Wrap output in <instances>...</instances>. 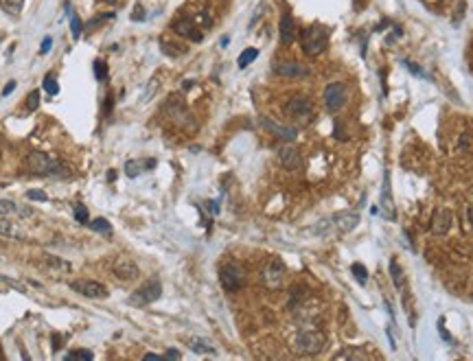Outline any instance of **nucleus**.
<instances>
[{
    "label": "nucleus",
    "instance_id": "f257e3e1",
    "mask_svg": "<svg viewBox=\"0 0 473 361\" xmlns=\"http://www.w3.org/2000/svg\"><path fill=\"white\" fill-rule=\"evenodd\" d=\"M324 344H327V337H324L322 330H315V328H304L300 330L294 339V350L298 355H307V357H313V355L322 353Z\"/></svg>",
    "mask_w": 473,
    "mask_h": 361
},
{
    "label": "nucleus",
    "instance_id": "f03ea898",
    "mask_svg": "<svg viewBox=\"0 0 473 361\" xmlns=\"http://www.w3.org/2000/svg\"><path fill=\"white\" fill-rule=\"evenodd\" d=\"M329 46V33L322 27H309L302 31V50L309 57H318Z\"/></svg>",
    "mask_w": 473,
    "mask_h": 361
},
{
    "label": "nucleus",
    "instance_id": "7ed1b4c3",
    "mask_svg": "<svg viewBox=\"0 0 473 361\" xmlns=\"http://www.w3.org/2000/svg\"><path fill=\"white\" fill-rule=\"evenodd\" d=\"M27 169L35 175H59V173H64L62 166L48 154H42V151H33V154L27 156Z\"/></svg>",
    "mask_w": 473,
    "mask_h": 361
},
{
    "label": "nucleus",
    "instance_id": "20e7f679",
    "mask_svg": "<svg viewBox=\"0 0 473 361\" xmlns=\"http://www.w3.org/2000/svg\"><path fill=\"white\" fill-rule=\"evenodd\" d=\"M285 114L300 125H307V123H311V119H313V103L307 96H294V99H289L287 105H285Z\"/></svg>",
    "mask_w": 473,
    "mask_h": 361
},
{
    "label": "nucleus",
    "instance_id": "39448f33",
    "mask_svg": "<svg viewBox=\"0 0 473 361\" xmlns=\"http://www.w3.org/2000/svg\"><path fill=\"white\" fill-rule=\"evenodd\" d=\"M219 281L226 291L235 293L246 284V272H243V267L237 265V263H226V265L219 269Z\"/></svg>",
    "mask_w": 473,
    "mask_h": 361
},
{
    "label": "nucleus",
    "instance_id": "423d86ee",
    "mask_svg": "<svg viewBox=\"0 0 473 361\" xmlns=\"http://www.w3.org/2000/svg\"><path fill=\"white\" fill-rule=\"evenodd\" d=\"M346 101H348V90L342 81H333V83H329L324 88V105H327V110L331 114L342 110L346 105Z\"/></svg>",
    "mask_w": 473,
    "mask_h": 361
},
{
    "label": "nucleus",
    "instance_id": "0eeeda50",
    "mask_svg": "<svg viewBox=\"0 0 473 361\" xmlns=\"http://www.w3.org/2000/svg\"><path fill=\"white\" fill-rule=\"evenodd\" d=\"M160 296H162V284H160V281L151 278V281H147L145 284H140V287L136 289L134 296L129 298V302L136 304V307H145V304L156 302Z\"/></svg>",
    "mask_w": 473,
    "mask_h": 361
},
{
    "label": "nucleus",
    "instance_id": "6e6552de",
    "mask_svg": "<svg viewBox=\"0 0 473 361\" xmlns=\"http://www.w3.org/2000/svg\"><path fill=\"white\" fill-rule=\"evenodd\" d=\"M285 263L281 258H269V263L265 267H263V284H265L267 289H278L283 287V281H285Z\"/></svg>",
    "mask_w": 473,
    "mask_h": 361
},
{
    "label": "nucleus",
    "instance_id": "1a4fd4ad",
    "mask_svg": "<svg viewBox=\"0 0 473 361\" xmlns=\"http://www.w3.org/2000/svg\"><path fill=\"white\" fill-rule=\"evenodd\" d=\"M165 112H167V116H169L171 120H173L175 125H180V127H184V129H193V116L189 114V110L184 108V103H182L180 99H169L167 101V105H165Z\"/></svg>",
    "mask_w": 473,
    "mask_h": 361
},
{
    "label": "nucleus",
    "instance_id": "9d476101",
    "mask_svg": "<svg viewBox=\"0 0 473 361\" xmlns=\"http://www.w3.org/2000/svg\"><path fill=\"white\" fill-rule=\"evenodd\" d=\"M70 287L86 298H105L108 296V287H105V284H101L96 281H88V278H84V281H75Z\"/></svg>",
    "mask_w": 473,
    "mask_h": 361
},
{
    "label": "nucleus",
    "instance_id": "9b49d317",
    "mask_svg": "<svg viewBox=\"0 0 473 361\" xmlns=\"http://www.w3.org/2000/svg\"><path fill=\"white\" fill-rule=\"evenodd\" d=\"M112 274H114L116 278H121V281H134V278H138V265H136L131 258H116L114 265H112Z\"/></svg>",
    "mask_w": 473,
    "mask_h": 361
},
{
    "label": "nucleus",
    "instance_id": "f8f14e48",
    "mask_svg": "<svg viewBox=\"0 0 473 361\" xmlns=\"http://www.w3.org/2000/svg\"><path fill=\"white\" fill-rule=\"evenodd\" d=\"M173 31L182 38H189L191 42H202V29L195 24L193 18H180L173 22Z\"/></svg>",
    "mask_w": 473,
    "mask_h": 361
},
{
    "label": "nucleus",
    "instance_id": "ddd939ff",
    "mask_svg": "<svg viewBox=\"0 0 473 361\" xmlns=\"http://www.w3.org/2000/svg\"><path fill=\"white\" fill-rule=\"evenodd\" d=\"M274 73L285 79H302L309 75V70H307V66H302L298 62H283V64L274 66Z\"/></svg>",
    "mask_w": 473,
    "mask_h": 361
},
{
    "label": "nucleus",
    "instance_id": "4468645a",
    "mask_svg": "<svg viewBox=\"0 0 473 361\" xmlns=\"http://www.w3.org/2000/svg\"><path fill=\"white\" fill-rule=\"evenodd\" d=\"M278 160H281V164L287 171H298L300 166H302V160H300L298 149H296V147H292V145L278 147Z\"/></svg>",
    "mask_w": 473,
    "mask_h": 361
},
{
    "label": "nucleus",
    "instance_id": "2eb2a0df",
    "mask_svg": "<svg viewBox=\"0 0 473 361\" xmlns=\"http://www.w3.org/2000/svg\"><path fill=\"white\" fill-rule=\"evenodd\" d=\"M451 223H454V215H451V210H447V208H438V210L434 212V217H431V232H434L436 237L447 235L449 228H451Z\"/></svg>",
    "mask_w": 473,
    "mask_h": 361
},
{
    "label": "nucleus",
    "instance_id": "dca6fc26",
    "mask_svg": "<svg viewBox=\"0 0 473 361\" xmlns=\"http://www.w3.org/2000/svg\"><path fill=\"white\" fill-rule=\"evenodd\" d=\"M154 166H156L154 158H136V160L125 162V173H127V177H138L145 171H151Z\"/></svg>",
    "mask_w": 473,
    "mask_h": 361
},
{
    "label": "nucleus",
    "instance_id": "f3484780",
    "mask_svg": "<svg viewBox=\"0 0 473 361\" xmlns=\"http://www.w3.org/2000/svg\"><path fill=\"white\" fill-rule=\"evenodd\" d=\"M261 125L265 127L269 134H274L276 138H281V140H287V142L296 140V129H292V127H283V125L274 123L272 119H261Z\"/></svg>",
    "mask_w": 473,
    "mask_h": 361
},
{
    "label": "nucleus",
    "instance_id": "a211bd4d",
    "mask_svg": "<svg viewBox=\"0 0 473 361\" xmlns=\"http://www.w3.org/2000/svg\"><path fill=\"white\" fill-rule=\"evenodd\" d=\"M31 215H33L31 208H22L11 200H0V217L13 219V217H31Z\"/></svg>",
    "mask_w": 473,
    "mask_h": 361
},
{
    "label": "nucleus",
    "instance_id": "6ab92c4d",
    "mask_svg": "<svg viewBox=\"0 0 473 361\" xmlns=\"http://www.w3.org/2000/svg\"><path fill=\"white\" fill-rule=\"evenodd\" d=\"M278 31H281V42L285 44V46L294 44V40H296V22H294V18L289 16V13H283Z\"/></svg>",
    "mask_w": 473,
    "mask_h": 361
},
{
    "label": "nucleus",
    "instance_id": "aec40b11",
    "mask_svg": "<svg viewBox=\"0 0 473 361\" xmlns=\"http://www.w3.org/2000/svg\"><path fill=\"white\" fill-rule=\"evenodd\" d=\"M0 235L9 239H18V241L27 239V232L20 228V223H13V219H9V217H0Z\"/></svg>",
    "mask_w": 473,
    "mask_h": 361
},
{
    "label": "nucleus",
    "instance_id": "412c9836",
    "mask_svg": "<svg viewBox=\"0 0 473 361\" xmlns=\"http://www.w3.org/2000/svg\"><path fill=\"white\" fill-rule=\"evenodd\" d=\"M189 346H191V350H195V353L215 355V346H213L211 342H206V339H202V337H191V339H189Z\"/></svg>",
    "mask_w": 473,
    "mask_h": 361
},
{
    "label": "nucleus",
    "instance_id": "4be33fe9",
    "mask_svg": "<svg viewBox=\"0 0 473 361\" xmlns=\"http://www.w3.org/2000/svg\"><path fill=\"white\" fill-rule=\"evenodd\" d=\"M384 208H386V212H388L390 217H394V210H392V195H390V173L386 171V175H384Z\"/></svg>",
    "mask_w": 473,
    "mask_h": 361
},
{
    "label": "nucleus",
    "instance_id": "5701e85b",
    "mask_svg": "<svg viewBox=\"0 0 473 361\" xmlns=\"http://www.w3.org/2000/svg\"><path fill=\"white\" fill-rule=\"evenodd\" d=\"M44 265L59 269V272H70V263L64 261V258H57V256H44Z\"/></svg>",
    "mask_w": 473,
    "mask_h": 361
},
{
    "label": "nucleus",
    "instance_id": "b1692460",
    "mask_svg": "<svg viewBox=\"0 0 473 361\" xmlns=\"http://www.w3.org/2000/svg\"><path fill=\"white\" fill-rule=\"evenodd\" d=\"M257 57H258V50H257V48H246L241 55H239V59H237L239 68H248V66H250Z\"/></svg>",
    "mask_w": 473,
    "mask_h": 361
},
{
    "label": "nucleus",
    "instance_id": "393cba45",
    "mask_svg": "<svg viewBox=\"0 0 473 361\" xmlns=\"http://www.w3.org/2000/svg\"><path fill=\"white\" fill-rule=\"evenodd\" d=\"M390 276H392V282L396 289H403V272H401L399 263H396V258L390 261Z\"/></svg>",
    "mask_w": 473,
    "mask_h": 361
},
{
    "label": "nucleus",
    "instance_id": "a878e982",
    "mask_svg": "<svg viewBox=\"0 0 473 361\" xmlns=\"http://www.w3.org/2000/svg\"><path fill=\"white\" fill-rule=\"evenodd\" d=\"M22 4H24V0H0V7L7 13H11V16H18V13L22 11Z\"/></svg>",
    "mask_w": 473,
    "mask_h": 361
},
{
    "label": "nucleus",
    "instance_id": "bb28decb",
    "mask_svg": "<svg viewBox=\"0 0 473 361\" xmlns=\"http://www.w3.org/2000/svg\"><path fill=\"white\" fill-rule=\"evenodd\" d=\"M42 88H44V92H46L48 96H57V94H59V85H57V79H55L53 75H46V77H44V83H42Z\"/></svg>",
    "mask_w": 473,
    "mask_h": 361
},
{
    "label": "nucleus",
    "instance_id": "cd10ccee",
    "mask_svg": "<svg viewBox=\"0 0 473 361\" xmlns=\"http://www.w3.org/2000/svg\"><path fill=\"white\" fill-rule=\"evenodd\" d=\"M88 226L92 228L94 232H103V235H112V226H110V223H108V219H103V217H99V219L90 221Z\"/></svg>",
    "mask_w": 473,
    "mask_h": 361
},
{
    "label": "nucleus",
    "instance_id": "c85d7f7f",
    "mask_svg": "<svg viewBox=\"0 0 473 361\" xmlns=\"http://www.w3.org/2000/svg\"><path fill=\"white\" fill-rule=\"evenodd\" d=\"M350 272H353V276L357 278V282H359V284H366V276H368V272H366V267L362 265V263H353Z\"/></svg>",
    "mask_w": 473,
    "mask_h": 361
},
{
    "label": "nucleus",
    "instance_id": "c756f323",
    "mask_svg": "<svg viewBox=\"0 0 473 361\" xmlns=\"http://www.w3.org/2000/svg\"><path fill=\"white\" fill-rule=\"evenodd\" d=\"M70 31H73V38L79 40L81 38V31H84V27H81V20L77 13H70Z\"/></svg>",
    "mask_w": 473,
    "mask_h": 361
},
{
    "label": "nucleus",
    "instance_id": "7c9ffc66",
    "mask_svg": "<svg viewBox=\"0 0 473 361\" xmlns=\"http://www.w3.org/2000/svg\"><path fill=\"white\" fill-rule=\"evenodd\" d=\"M94 77L99 81L108 79V66H105V62H101V59H96V62H94Z\"/></svg>",
    "mask_w": 473,
    "mask_h": 361
},
{
    "label": "nucleus",
    "instance_id": "2f4dec72",
    "mask_svg": "<svg viewBox=\"0 0 473 361\" xmlns=\"http://www.w3.org/2000/svg\"><path fill=\"white\" fill-rule=\"evenodd\" d=\"M75 219H77L79 223H86V226H88V223H90L88 208H84L81 204H77V206H75Z\"/></svg>",
    "mask_w": 473,
    "mask_h": 361
},
{
    "label": "nucleus",
    "instance_id": "473e14b6",
    "mask_svg": "<svg viewBox=\"0 0 473 361\" xmlns=\"http://www.w3.org/2000/svg\"><path fill=\"white\" fill-rule=\"evenodd\" d=\"M338 359H368V355L362 353V350H344V353L338 355Z\"/></svg>",
    "mask_w": 473,
    "mask_h": 361
},
{
    "label": "nucleus",
    "instance_id": "72a5a7b5",
    "mask_svg": "<svg viewBox=\"0 0 473 361\" xmlns=\"http://www.w3.org/2000/svg\"><path fill=\"white\" fill-rule=\"evenodd\" d=\"M38 105H40V92H38V90H33V92L27 96V110L35 112V110H38Z\"/></svg>",
    "mask_w": 473,
    "mask_h": 361
},
{
    "label": "nucleus",
    "instance_id": "f704fd0d",
    "mask_svg": "<svg viewBox=\"0 0 473 361\" xmlns=\"http://www.w3.org/2000/svg\"><path fill=\"white\" fill-rule=\"evenodd\" d=\"M66 359H94V355L90 350H73L66 355Z\"/></svg>",
    "mask_w": 473,
    "mask_h": 361
},
{
    "label": "nucleus",
    "instance_id": "c9c22d12",
    "mask_svg": "<svg viewBox=\"0 0 473 361\" xmlns=\"http://www.w3.org/2000/svg\"><path fill=\"white\" fill-rule=\"evenodd\" d=\"M27 197H29L31 201H46V200H48V195H46L44 191H29Z\"/></svg>",
    "mask_w": 473,
    "mask_h": 361
},
{
    "label": "nucleus",
    "instance_id": "e433bc0d",
    "mask_svg": "<svg viewBox=\"0 0 473 361\" xmlns=\"http://www.w3.org/2000/svg\"><path fill=\"white\" fill-rule=\"evenodd\" d=\"M145 18H147V16H145V9H142L140 4H136L134 11H131V20H134V22H142Z\"/></svg>",
    "mask_w": 473,
    "mask_h": 361
},
{
    "label": "nucleus",
    "instance_id": "4c0bfd02",
    "mask_svg": "<svg viewBox=\"0 0 473 361\" xmlns=\"http://www.w3.org/2000/svg\"><path fill=\"white\" fill-rule=\"evenodd\" d=\"M50 46H53V38H48V35H46V38L42 40V46H40V55H46L50 50Z\"/></svg>",
    "mask_w": 473,
    "mask_h": 361
},
{
    "label": "nucleus",
    "instance_id": "58836bf2",
    "mask_svg": "<svg viewBox=\"0 0 473 361\" xmlns=\"http://www.w3.org/2000/svg\"><path fill=\"white\" fill-rule=\"evenodd\" d=\"M403 66H405V68L410 70V73L419 75V77H425V73H423V70H421V68H419V66H416L414 62H403Z\"/></svg>",
    "mask_w": 473,
    "mask_h": 361
},
{
    "label": "nucleus",
    "instance_id": "ea45409f",
    "mask_svg": "<svg viewBox=\"0 0 473 361\" xmlns=\"http://www.w3.org/2000/svg\"><path fill=\"white\" fill-rule=\"evenodd\" d=\"M16 81H9V83L7 85H4V88H2V96H9V94H11L13 92V90H16Z\"/></svg>",
    "mask_w": 473,
    "mask_h": 361
},
{
    "label": "nucleus",
    "instance_id": "a19ab883",
    "mask_svg": "<svg viewBox=\"0 0 473 361\" xmlns=\"http://www.w3.org/2000/svg\"><path fill=\"white\" fill-rule=\"evenodd\" d=\"M59 348H62V335H59V333H53V350L57 353Z\"/></svg>",
    "mask_w": 473,
    "mask_h": 361
},
{
    "label": "nucleus",
    "instance_id": "79ce46f5",
    "mask_svg": "<svg viewBox=\"0 0 473 361\" xmlns=\"http://www.w3.org/2000/svg\"><path fill=\"white\" fill-rule=\"evenodd\" d=\"M438 333H440V337L445 339V342H451V335H449V333H447V330H445V326H442V320H440V322H438Z\"/></svg>",
    "mask_w": 473,
    "mask_h": 361
},
{
    "label": "nucleus",
    "instance_id": "37998d69",
    "mask_svg": "<svg viewBox=\"0 0 473 361\" xmlns=\"http://www.w3.org/2000/svg\"><path fill=\"white\" fill-rule=\"evenodd\" d=\"M182 355L177 353V350H167V355H165V359H180Z\"/></svg>",
    "mask_w": 473,
    "mask_h": 361
},
{
    "label": "nucleus",
    "instance_id": "c03bdc74",
    "mask_svg": "<svg viewBox=\"0 0 473 361\" xmlns=\"http://www.w3.org/2000/svg\"><path fill=\"white\" fill-rule=\"evenodd\" d=\"M147 361H158V359H165V355H154V353H147L145 355Z\"/></svg>",
    "mask_w": 473,
    "mask_h": 361
},
{
    "label": "nucleus",
    "instance_id": "a18cd8bd",
    "mask_svg": "<svg viewBox=\"0 0 473 361\" xmlns=\"http://www.w3.org/2000/svg\"><path fill=\"white\" fill-rule=\"evenodd\" d=\"M114 177H116V173H114V171H110V173H108V180H110V182H114Z\"/></svg>",
    "mask_w": 473,
    "mask_h": 361
},
{
    "label": "nucleus",
    "instance_id": "49530a36",
    "mask_svg": "<svg viewBox=\"0 0 473 361\" xmlns=\"http://www.w3.org/2000/svg\"><path fill=\"white\" fill-rule=\"evenodd\" d=\"M364 2H366V0H355V4H357V7H362Z\"/></svg>",
    "mask_w": 473,
    "mask_h": 361
},
{
    "label": "nucleus",
    "instance_id": "de8ad7c7",
    "mask_svg": "<svg viewBox=\"0 0 473 361\" xmlns=\"http://www.w3.org/2000/svg\"><path fill=\"white\" fill-rule=\"evenodd\" d=\"M103 2H108V4H114V2H116V0H103Z\"/></svg>",
    "mask_w": 473,
    "mask_h": 361
},
{
    "label": "nucleus",
    "instance_id": "09e8293b",
    "mask_svg": "<svg viewBox=\"0 0 473 361\" xmlns=\"http://www.w3.org/2000/svg\"><path fill=\"white\" fill-rule=\"evenodd\" d=\"M469 217H471V223H473V208H471V210H469Z\"/></svg>",
    "mask_w": 473,
    "mask_h": 361
},
{
    "label": "nucleus",
    "instance_id": "8fccbe9b",
    "mask_svg": "<svg viewBox=\"0 0 473 361\" xmlns=\"http://www.w3.org/2000/svg\"><path fill=\"white\" fill-rule=\"evenodd\" d=\"M0 359H4V355H2V353H0Z\"/></svg>",
    "mask_w": 473,
    "mask_h": 361
}]
</instances>
